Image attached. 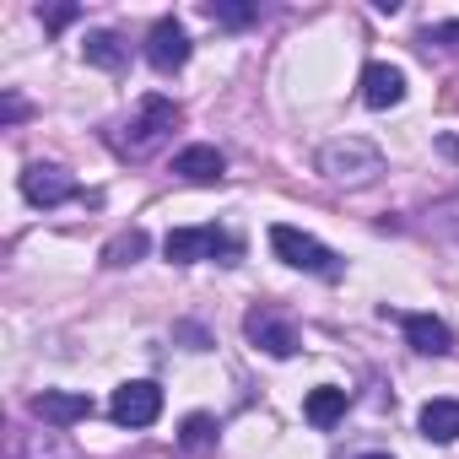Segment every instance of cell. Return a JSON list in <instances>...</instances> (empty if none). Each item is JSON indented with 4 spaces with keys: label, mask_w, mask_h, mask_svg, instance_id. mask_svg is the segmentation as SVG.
Masks as SVG:
<instances>
[{
    "label": "cell",
    "mask_w": 459,
    "mask_h": 459,
    "mask_svg": "<svg viewBox=\"0 0 459 459\" xmlns=\"http://www.w3.org/2000/svg\"><path fill=\"white\" fill-rule=\"evenodd\" d=\"M319 173H325L330 184L362 189V184H373V178L384 173V152H378L373 141H362V135H341V141H330V146L319 152Z\"/></svg>",
    "instance_id": "cell-1"
},
{
    "label": "cell",
    "mask_w": 459,
    "mask_h": 459,
    "mask_svg": "<svg viewBox=\"0 0 459 459\" xmlns=\"http://www.w3.org/2000/svg\"><path fill=\"white\" fill-rule=\"evenodd\" d=\"M162 255L173 265H195V260H221V265H238L244 244L227 233V227H173V233L162 238Z\"/></svg>",
    "instance_id": "cell-2"
},
{
    "label": "cell",
    "mask_w": 459,
    "mask_h": 459,
    "mask_svg": "<svg viewBox=\"0 0 459 459\" xmlns=\"http://www.w3.org/2000/svg\"><path fill=\"white\" fill-rule=\"evenodd\" d=\"M271 249H276V260H287L292 271H308V276H341V260H335L314 233H303V227H292V221H276V227H271Z\"/></svg>",
    "instance_id": "cell-3"
},
{
    "label": "cell",
    "mask_w": 459,
    "mask_h": 459,
    "mask_svg": "<svg viewBox=\"0 0 459 459\" xmlns=\"http://www.w3.org/2000/svg\"><path fill=\"white\" fill-rule=\"evenodd\" d=\"M184 119V108L173 103V98H162V92H146L141 98V108H135V119H130V135H125V146H130V157H146L173 125Z\"/></svg>",
    "instance_id": "cell-4"
},
{
    "label": "cell",
    "mask_w": 459,
    "mask_h": 459,
    "mask_svg": "<svg viewBox=\"0 0 459 459\" xmlns=\"http://www.w3.org/2000/svg\"><path fill=\"white\" fill-rule=\"evenodd\" d=\"M108 416H114L119 427H152V421L162 416V389H157L152 378H130V384L114 389Z\"/></svg>",
    "instance_id": "cell-5"
},
{
    "label": "cell",
    "mask_w": 459,
    "mask_h": 459,
    "mask_svg": "<svg viewBox=\"0 0 459 459\" xmlns=\"http://www.w3.org/2000/svg\"><path fill=\"white\" fill-rule=\"evenodd\" d=\"M22 195H28L39 211H55V205H65V200H76L82 184H76L65 168H55V162H33V168L22 173Z\"/></svg>",
    "instance_id": "cell-6"
},
{
    "label": "cell",
    "mask_w": 459,
    "mask_h": 459,
    "mask_svg": "<svg viewBox=\"0 0 459 459\" xmlns=\"http://www.w3.org/2000/svg\"><path fill=\"white\" fill-rule=\"evenodd\" d=\"M244 335H249L265 357H292V351H298V330H292L276 308H265V303H260V308H249Z\"/></svg>",
    "instance_id": "cell-7"
},
{
    "label": "cell",
    "mask_w": 459,
    "mask_h": 459,
    "mask_svg": "<svg viewBox=\"0 0 459 459\" xmlns=\"http://www.w3.org/2000/svg\"><path fill=\"white\" fill-rule=\"evenodd\" d=\"M146 60H152V71L173 76V71L189 60V33H184L173 17H157V22H152V33H146Z\"/></svg>",
    "instance_id": "cell-8"
},
{
    "label": "cell",
    "mask_w": 459,
    "mask_h": 459,
    "mask_svg": "<svg viewBox=\"0 0 459 459\" xmlns=\"http://www.w3.org/2000/svg\"><path fill=\"white\" fill-rule=\"evenodd\" d=\"M33 416L49 421V427H76V421L92 416V400L76 394V389H44V394H33Z\"/></svg>",
    "instance_id": "cell-9"
},
{
    "label": "cell",
    "mask_w": 459,
    "mask_h": 459,
    "mask_svg": "<svg viewBox=\"0 0 459 459\" xmlns=\"http://www.w3.org/2000/svg\"><path fill=\"white\" fill-rule=\"evenodd\" d=\"M400 98H405V71L389 65V60H373L362 71V103L368 108H394Z\"/></svg>",
    "instance_id": "cell-10"
},
{
    "label": "cell",
    "mask_w": 459,
    "mask_h": 459,
    "mask_svg": "<svg viewBox=\"0 0 459 459\" xmlns=\"http://www.w3.org/2000/svg\"><path fill=\"white\" fill-rule=\"evenodd\" d=\"M400 325H405L411 351H421V357H448V351H454V330H448L443 319H432V314H405Z\"/></svg>",
    "instance_id": "cell-11"
},
{
    "label": "cell",
    "mask_w": 459,
    "mask_h": 459,
    "mask_svg": "<svg viewBox=\"0 0 459 459\" xmlns=\"http://www.w3.org/2000/svg\"><path fill=\"white\" fill-rule=\"evenodd\" d=\"M173 173H178L184 184H216V178L227 173V157H221L216 146H184V152L173 157Z\"/></svg>",
    "instance_id": "cell-12"
},
{
    "label": "cell",
    "mask_w": 459,
    "mask_h": 459,
    "mask_svg": "<svg viewBox=\"0 0 459 459\" xmlns=\"http://www.w3.org/2000/svg\"><path fill=\"white\" fill-rule=\"evenodd\" d=\"M416 421H421V437L454 443V437H459V400H427Z\"/></svg>",
    "instance_id": "cell-13"
},
{
    "label": "cell",
    "mask_w": 459,
    "mask_h": 459,
    "mask_svg": "<svg viewBox=\"0 0 459 459\" xmlns=\"http://www.w3.org/2000/svg\"><path fill=\"white\" fill-rule=\"evenodd\" d=\"M303 416H308L314 427H335V421L346 416V389H335V384L314 389V394L303 400Z\"/></svg>",
    "instance_id": "cell-14"
},
{
    "label": "cell",
    "mask_w": 459,
    "mask_h": 459,
    "mask_svg": "<svg viewBox=\"0 0 459 459\" xmlns=\"http://www.w3.org/2000/svg\"><path fill=\"white\" fill-rule=\"evenodd\" d=\"M82 55H87V65H98V71H125V44H119L114 33H87Z\"/></svg>",
    "instance_id": "cell-15"
},
{
    "label": "cell",
    "mask_w": 459,
    "mask_h": 459,
    "mask_svg": "<svg viewBox=\"0 0 459 459\" xmlns=\"http://www.w3.org/2000/svg\"><path fill=\"white\" fill-rule=\"evenodd\" d=\"M146 244H152V238L141 233V227H130V233H119V238L103 244V265H114V271H119V265H135V260L146 255Z\"/></svg>",
    "instance_id": "cell-16"
},
{
    "label": "cell",
    "mask_w": 459,
    "mask_h": 459,
    "mask_svg": "<svg viewBox=\"0 0 459 459\" xmlns=\"http://www.w3.org/2000/svg\"><path fill=\"white\" fill-rule=\"evenodd\" d=\"M211 443H216V416H205V411L184 416V427H178V448H189V454H205Z\"/></svg>",
    "instance_id": "cell-17"
},
{
    "label": "cell",
    "mask_w": 459,
    "mask_h": 459,
    "mask_svg": "<svg viewBox=\"0 0 459 459\" xmlns=\"http://www.w3.org/2000/svg\"><path fill=\"white\" fill-rule=\"evenodd\" d=\"M205 17H211V22H221V28H249V22L260 17V6H244V0H211Z\"/></svg>",
    "instance_id": "cell-18"
},
{
    "label": "cell",
    "mask_w": 459,
    "mask_h": 459,
    "mask_svg": "<svg viewBox=\"0 0 459 459\" xmlns=\"http://www.w3.org/2000/svg\"><path fill=\"white\" fill-rule=\"evenodd\" d=\"M76 17H82V12H76V6H49V12H39V22H44V28H49V33H60V28H71V22H76Z\"/></svg>",
    "instance_id": "cell-19"
},
{
    "label": "cell",
    "mask_w": 459,
    "mask_h": 459,
    "mask_svg": "<svg viewBox=\"0 0 459 459\" xmlns=\"http://www.w3.org/2000/svg\"><path fill=\"white\" fill-rule=\"evenodd\" d=\"M427 44H448V49H459V17H454V22L427 28Z\"/></svg>",
    "instance_id": "cell-20"
},
{
    "label": "cell",
    "mask_w": 459,
    "mask_h": 459,
    "mask_svg": "<svg viewBox=\"0 0 459 459\" xmlns=\"http://www.w3.org/2000/svg\"><path fill=\"white\" fill-rule=\"evenodd\" d=\"M362 459H389V454H362Z\"/></svg>",
    "instance_id": "cell-21"
}]
</instances>
